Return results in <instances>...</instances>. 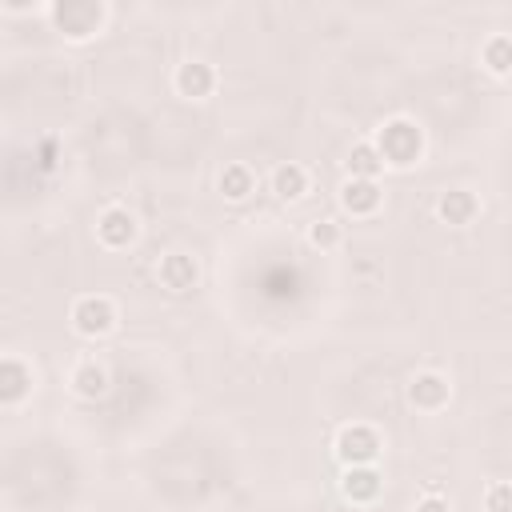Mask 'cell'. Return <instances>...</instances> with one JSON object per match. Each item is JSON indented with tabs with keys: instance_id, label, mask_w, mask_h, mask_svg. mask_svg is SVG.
Segmentation results:
<instances>
[{
	"instance_id": "cell-1",
	"label": "cell",
	"mask_w": 512,
	"mask_h": 512,
	"mask_svg": "<svg viewBox=\"0 0 512 512\" xmlns=\"http://www.w3.org/2000/svg\"><path fill=\"white\" fill-rule=\"evenodd\" d=\"M372 148L380 152V160H384V168H412V164H420L424 160V148H428V140H424V128H420V120H412V116H388L372 136Z\"/></svg>"
},
{
	"instance_id": "cell-2",
	"label": "cell",
	"mask_w": 512,
	"mask_h": 512,
	"mask_svg": "<svg viewBox=\"0 0 512 512\" xmlns=\"http://www.w3.org/2000/svg\"><path fill=\"white\" fill-rule=\"evenodd\" d=\"M48 20L64 40H92L108 24V4L100 0H56L48 4Z\"/></svg>"
},
{
	"instance_id": "cell-3",
	"label": "cell",
	"mask_w": 512,
	"mask_h": 512,
	"mask_svg": "<svg viewBox=\"0 0 512 512\" xmlns=\"http://www.w3.org/2000/svg\"><path fill=\"white\" fill-rule=\"evenodd\" d=\"M120 320V308L112 296L104 292H88V296H76L72 308H68V324L80 340H104Z\"/></svg>"
},
{
	"instance_id": "cell-4",
	"label": "cell",
	"mask_w": 512,
	"mask_h": 512,
	"mask_svg": "<svg viewBox=\"0 0 512 512\" xmlns=\"http://www.w3.org/2000/svg\"><path fill=\"white\" fill-rule=\"evenodd\" d=\"M384 452V436L376 424H364V420H352V424H340L336 436H332V456L352 468V464H376V456Z\"/></svg>"
},
{
	"instance_id": "cell-5",
	"label": "cell",
	"mask_w": 512,
	"mask_h": 512,
	"mask_svg": "<svg viewBox=\"0 0 512 512\" xmlns=\"http://www.w3.org/2000/svg\"><path fill=\"white\" fill-rule=\"evenodd\" d=\"M136 236H140V224H136V216H132L124 204H108V208L96 216V244H100V248L124 252V248L136 244Z\"/></svg>"
},
{
	"instance_id": "cell-6",
	"label": "cell",
	"mask_w": 512,
	"mask_h": 512,
	"mask_svg": "<svg viewBox=\"0 0 512 512\" xmlns=\"http://www.w3.org/2000/svg\"><path fill=\"white\" fill-rule=\"evenodd\" d=\"M448 400H452V380L444 372H436V368L412 372V380H408V404L416 412H444Z\"/></svg>"
},
{
	"instance_id": "cell-7",
	"label": "cell",
	"mask_w": 512,
	"mask_h": 512,
	"mask_svg": "<svg viewBox=\"0 0 512 512\" xmlns=\"http://www.w3.org/2000/svg\"><path fill=\"white\" fill-rule=\"evenodd\" d=\"M36 388V372L28 360L20 356H0V408H16L32 396Z\"/></svg>"
},
{
	"instance_id": "cell-8",
	"label": "cell",
	"mask_w": 512,
	"mask_h": 512,
	"mask_svg": "<svg viewBox=\"0 0 512 512\" xmlns=\"http://www.w3.org/2000/svg\"><path fill=\"white\" fill-rule=\"evenodd\" d=\"M340 208L352 216V220H372L380 208H384V192H380V184L376 180H356V176H348L344 184H340Z\"/></svg>"
},
{
	"instance_id": "cell-9",
	"label": "cell",
	"mask_w": 512,
	"mask_h": 512,
	"mask_svg": "<svg viewBox=\"0 0 512 512\" xmlns=\"http://www.w3.org/2000/svg\"><path fill=\"white\" fill-rule=\"evenodd\" d=\"M156 280H160L164 292L184 296V292H192V288L200 284V264H196V256H188V252H168V256H160V264H156Z\"/></svg>"
},
{
	"instance_id": "cell-10",
	"label": "cell",
	"mask_w": 512,
	"mask_h": 512,
	"mask_svg": "<svg viewBox=\"0 0 512 512\" xmlns=\"http://www.w3.org/2000/svg\"><path fill=\"white\" fill-rule=\"evenodd\" d=\"M172 88L184 100H208L216 92V68L208 60H180L172 72Z\"/></svg>"
},
{
	"instance_id": "cell-11",
	"label": "cell",
	"mask_w": 512,
	"mask_h": 512,
	"mask_svg": "<svg viewBox=\"0 0 512 512\" xmlns=\"http://www.w3.org/2000/svg\"><path fill=\"white\" fill-rule=\"evenodd\" d=\"M108 384H112V376H108V368H104L96 356L72 360V368H68V388H72V396H80V400H100V396H108Z\"/></svg>"
},
{
	"instance_id": "cell-12",
	"label": "cell",
	"mask_w": 512,
	"mask_h": 512,
	"mask_svg": "<svg viewBox=\"0 0 512 512\" xmlns=\"http://www.w3.org/2000/svg\"><path fill=\"white\" fill-rule=\"evenodd\" d=\"M384 492V476L376 464H352L340 472V496L352 504H372Z\"/></svg>"
},
{
	"instance_id": "cell-13",
	"label": "cell",
	"mask_w": 512,
	"mask_h": 512,
	"mask_svg": "<svg viewBox=\"0 0 512 512\" xmlns=\"http://www.w3.org/2000/svg\"><path fill=\"white\" fill-rule=\"evenodd\" d=\"M480 216V196L468 188H444L436 200V220L448 228H468Z\"/></svg>"
},
{
	"instance_id": "cell-14",
	"label": "cell",
	"mask_w": 512,
	"mask_h": 512,
	"mask_svg": "<svg viewBox=\"0 0 512 512\" xmlns=\"http://www.w3.org/2000/svg\"><path fill=\"white\" fill-rule=\"evenodd\" d=\"M308 168L304 164H276L272 172H268V188H272V196L276 200H284V204H292V200H300L304 192H308Z\"/></svg>"
},
{
	"instance_id": "cell-15",
	"label": "cell",
	"mask_w": 512,
	"mask_h": 512,
	"mask_svg": "<svg viewBox=\"0 0 512 512\" xmlns=\"http://www.w3.org/2000/svg\"><path fill=\"white\" fill-rule=\"evenodd\" d=\"M480 64H484L488 76L508 80V76H512V36H508V32H492V36L480 44Z\"/></svg>"
},
{
	"instance_id": "cell-16",
	"label": "cell",
	"mask_w": 512,
	"mask_h": 512,
	"mask_svg": "<svg viewBox=\"0 0 512 512\" xmlns=\"http://www.w3.org/2000/svg\"><path fill=\"white\" fill-rule=\"evenodd\" d=\"M216 192L224 196V200H232V204H240V200H248L252 192H256V172L248 168V164H224L220 168V176H216Z\"/></svg>"
},
{
	"instance_id": "cell-17",
	"label": "cell",
	"mask_w": 512,
	"mask_h": 512,
	"mask_svg": "<svg viewBox=\"0 0 512 512\" xmlns=\"http://www.w3.org/2000/svg\"><path fill=\"white\" fill-rule=\"evenodd\" d=\"M344 168H348V176H356V180H376V176L384 172V160H380V152L372 148V140H356V144L348 148Z\"/></svg>"
},
{
	"instance_id": "cell-18",
	"label": "cell",
	"mask_w": 512,
	"mask_h": 512,
	"mask_svg": "<svg viewBox=\"0 0 512 512\" xmlns=\"http://www.w3.org/2000/svg\"><path fill=\"white\" fill-rule=\"evenodd\" d=\"M304 236H308V244H312L316 252H336V248L344 244V228H340L336 220H312Z\"/></svg>"
},
{
	"instance_id": "cell-19",
	"label": "cell",
	"mask_w": 512,
	"mask_h": 512,
	"mask_svg": "<svg viewBox=\"0 0 512 512\" xmlns=\"http://www.w3.org/2000/svg\"><path fill=\"white\" fill-rule=\"evenodd\" d=\"M484 512H512V484L508 480H492L484 488Z\"/></svg>"
},
{
	"instance_id": "cell-20",
	"label": "cell",
	"mask_w": 512,
	"mask_h": 512,
	"mask_svg": "<svg viewBox=\"0 0 512 512\" xmlns=\"http://www.w3.org/2000/svg\"><path fill=\"white\" fill-rule=\"evenodd\" d=\"M412 512H452V504H448V496H444V492L432 484V488H428V492H424V496L412 504Z\"/></svg>"
}]
</instances>
